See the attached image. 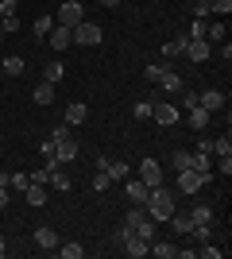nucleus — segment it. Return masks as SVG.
<instances>
[{
	"label": "nucleus",
	"instance_id": "f257e3e1",
	"mask_svg": "<svg viewBox=\"0 0 232 259\" xmlns=\"http://www.w3.org/2000/svg\"><path fill=\"white\" fill-rule=\"evenodd\" d=\"M147 217H151L155 225H163V221H170L174 217V194L166 190V186H151V194H147Z\"/></svg>",
	"mask_w": 232,
	"mask_h": 259
},
{
	"label": "nucleus",
	"instance_id": "f03ea898",
	"mask_svg": "<svg viewBox=\"0 0 232 259\" xmlns=\"http://www.w3.org/2000/svg\"><path fill=\"white\" fill-rule=\"evenodd\" d=\"M51 140H55V155H58V162H62V166L77 159V140L70 136L66 124H62V128H55V136H51Z\"/></svg>",
	"mask_w": 232,
	"mask_h": 259
},
{
	"label": "nucleus",
	"instance_id": "7ed1b4c3",
	"mask_svg": "<svg viewBox=\"0 0 232 259\" xmlns=\"http://www.w3.org/2000/svg\"><path fill=\"white\" fill-rule=\"evenodd\" d=\"M70 35H74V43H81V47H101V39H105L101 23H89V20H81L77 27H70Z\"/></svg>",
	"mask_w": 232,
	"mask_h": 259
},
{
	"label": "nucleus",
	"instance_id": "20e7f679",
	"mask_svg": "<svg viewBox=\"0 0 232 259\" xmlns=\"http://www.w3.org/2000/svg\"><path fill=\"white\" fill-rule=\"evenodd\" d=\"M81 20H85V8H81L77 0H62V8H58V16H55L58 27H77Z\"/></svg>",
	"mask_w": 232,
	"mask_h": 259
},
{
	"label": "nucleus",
	"instance_id": "39448f33",
	"mask_svg": "<svg viewBox=\"0 0 232 259\" xmlns=\"http://www.w3.org/2000/svg\"><path fill=\"white\" fill-rule=\"evenodd\" d=\"M205 182H209V178L198 174L194 166H190V170H178V190H182V194H198V190H205Z\"/></svg>",
	"mask_w": 232,
	"mask_h": 259
},
{
	"label": "nucleus",
	"instance_id": "423d86ee",
	"mask_svg": "<svg viewBox=\"0 0 232 259\" xmlns=\"http://www.w3.org/2000/svg\"><path fill=\"white\" fill-rule=\"evenodd\" d=\"M124 194H128V201H132V205H147V194H151V186L128 174V178H124Z\"/></svg>",
	"mask_w": 232,
	"mask_h": 259
},
{
	"label": "nucleus",
	"instance_id": "0eeeda50",
	"mask_svg": "<svg viewBox=\"0 0 232 259\" xmlns=\"http://www.w3.org/2000/svg\"><path fill=\"white\" fill-rule=\"evenodd\" d=\"M97 170H105V174L112 178V182H124V178L132 174V170H128V162H120V159H109V155H101V159H97Z\"/></svg>",
	"mask_w": 232,
	"mask_h": 259
},
{
	"label": "nucleus",
	"instance_id": "6e6552de",
	"mask_svg": "<svg viewBox=\"0 0 232 259\" xmlns=\"http://www.w3.org/2000/svg\"><path fill=\"white\" fill-rule=\"evenodd\" d=\"M213 47L205 43V39H186V54L182 58H190V62H209Z\"/></svg>",
	"mask_w": 232,
	"mask_h": 259
},
{
	"label": "nucleus",
	"instance_id": "1a4fd4ad",
	"mask_svg": "<svg viewBox=\"0 0 232 259\" xmlns=\"http://www.w3.org/2000/svg\"><path fill=\"white\" fill-rule=\"evenodd\" d=\"M151 120L163 124V128H170V124H178V108L166 105V101H159V105H151Z\"/></svg>",
	"mask_w": 232,
	"mask_h": 259
},
{
	"label": "nucleus",
	"instance_id": "9d476101",
	"mask_svg": "<svg viewBox=\"0 0 232 259\" xmlns=\"http://www.w3.org/2000/svg\"><path fill=\"white\" fill-rule=\"evenodd\" d=\"M140 182H147V186H163V166L155 159H144L140 162Z\"/></svg>",
	"mask_w": 232,
	"mask_h": 259
},
{
	"label": "nucleus",
	"instance_id": "9b49d317",
	"mask_svg": "<svg viewBox=\"0 0 232 259\" xmlns=\"http://www.w3.org/2000/svg\"><path fill=\"white\" fill-rule=\"evenodd\" d=\"M155 85H163L166 93H178V89H182V77L170 70V62H163V70H159V81H155Z\"/></svg>",
	"mask_w": 232,
	"mask_h": 259
},
{
	"label": "nucleus",
	"instance_id": "f8f14e48",
	"mask_svg": "<svg viewBox=\"0 0 232 259\" xmlns=\"http://www.w3.org/2000/svg\"><path fill=\"white\" fill-rule=\"evenodd\" d=\"M198 105L205 112H217V108H224V93L221 89H205V93H198Z\"/></svg>",
	"mask_w": 232,
	"mask_h": 259
},
{
	"label": "nucleus",
	"instance_id": "ddd939ff",
	"mask_svg": "<svg viewBox=\"0 0 232 259\" xmlns=\"http://www.w3.org/2000/svg\"><path fill=\"white\" fill-rule=\"evenodd\" d=\"M124 251H128V255H132V259H144L147 251H151V244H147L144 236H135V232H132V236L124 240Z\"/></svg>",
	"mask_w": 232,
	"mask_h": 259
},
{
	"label": "nucleus",
	"instance_id": "4468645a",
	"mask_svg": "<svg viewBox=\"0 0 232 259\" xmlns=\"http://www.w3.org/2000/svg\"><path fill=\"white\" fill-rule=\"evenodd\" d=\"M47 39H51V51H66V47L74 43V35H70V27H58V23H55V31L47 35Z\"/></svg>",
	"mask_w": 232,
	"mask_h": 259
},
{
	"label": "nucleus",
	"instance_id": "2eb2a0df",
	"mask_svg": "<svg viewBox=\"0 0 232 259\" xmlns=\"http://www.w3.org/2000/svg\"><path fill=\"white\" fill-rule=\"evenodd\" d=\"M23 197H27V205L43 209V205H47V186H39V182H27V190H23Z\"/></svg>",
	"mask_w": 232,
	"mask_h": 259
},
{
	"label": "nucleus",
	"instance_id": "dca6fc26",
	"mask_svg": "<svg viewBox=\"0 0 232 259\" xmlns=\"http://www.w3.org/2000/svg\"><path fill=\"white\" fill-rule=\"evenodd\" d=\"M147 255H155V259H174V255H178V248L170 244V240H159V236H155V240H151V251H147Z\"/></svg>",
	"mask_w": 232,
	"mask_h": 259
},
{
	"label": "nucleus",
	"instance_id": "f3484780",
	"mask_svg": "<svg viewBox=\"0 0 232 259\" xmlns=\"http://www.w3.org/2000/svg\"><path fill=\"white\" fill-rule=\"evenodd\" d=\"M31 97H35V105H51V101H55V85H51V81H39V85L31 89Z\"/></svg>",
	"mask_w": 232,
	"mask_h": 259
},
{
	"label": "nucleus",
	"instance_id": "a211bd4d",
	"mask_svg": "<svg viewBox=\"0 0 232 259\" xmlns=\"http://www.w3.org/2000/svg\"><path fill=\"white\" fill-rule=\"evenodd\" d=\"M205 43H209V47H221L224 43V20L205 23Z\"/></svg>",
	"mask_w": 232,
	"mask_h": 259
},
{
	"label": "nucleus",
	"instance_id": "6ab92c4d",
	"mask_svg": "<svg viewBox=\"0 0 232 259\" xmlns=\"http://www.w3.org/2000/svg\"><path fill=\"white\" fill-rule=\"evenodd\" d=\"M85 116H89V105H81V101L66 105V124H85Z\"/></svg>",
	"mask_w": 232,
	"mask_h": 259
},
{
	"label": "nucleus",
	"instance_id": "aec40b11",
	"mask_svg": "<svg viewBox=\"0 0 232 259\" xmlns=\"http://www.w3.org/2000/svg\"><path fill=\"white\" fill-rule=\"evenodd\" d=\"M132 232H135V236H144V240H147V244H151V240H155V236H159V225H155L151 217H144V221H140V225H135V228H132Z\"/></svg>",
	"mask_w": 232,
	"mask_h": 259
},
{
	"label": "nucleus",
	"instance_id": "412c9836",
	"mask_svg": "<svg viewBox=\"0 0 232 259\" xmlns=\"http://www.w3.org/2000/svg\"><path fill=\"white\" fill-rule=\"evenodd\" d=\"M35 244L39 248H58V232L55 228H35Z\"/></svg>",
	"mask_w": 232,
	"mask_h": 259
},
{
	"label": "nucleus",
	"instance_id": "4be33fe9",
	"mask_svg": "<svg viewBox=\"0 0 232 259\" xmlns=\"http://www.w3.org/2000/svg\"><path fill=\"white\" fill-rule=\"evenodd\" d=\"M182 54H186V35H178L163 47V58H182Z\"/></svg>",
	"mask_w": 232,
	"mask_h": 259
},
{
	"label": "nucleus",
	"instance_id": "5701e85b",
	"mask_svg": "<svg viewBox=\"0 0 232 259\" xmlns=\"http://www.w3.org/2000/svg\"><path fill=\"white\" fill-rule=\"evenodd\" d=\"M170 225H174V232H182V236H190V232H194V217L190 213H182V217H170Z\"/></svg>",
	"mask_w": 232,
	"mask_h": 259
},
{
	"label": "nucleus",
	"instance_id": "b1692460",
	"mask_svg": "<svg viewBox=\"0 0 232 259\" xmlns=\"http://www.w3.org/2000/svg\"><path fill=\"white\" fill-rule=\"evenodd\" d=\"M47 186H55V190H70V174L62 170V166H55V170H51V178H47Z\"/></svg>",
	"mask_w": 232,
	"mask_h": 259
},
{
	"label": "nucleus",
	"instance_id": "393cba45",
	"mask_svg": "<svg viewBox=\"0 0 232 259\" xmlns=\"http://www.w3.org/2000/svg\"><path fill=\"white\" fill-rule=\"evenodd\" d=\"M43 81L58 85V81H62V62H47V66H43Z\"/></svg>",
	"mask_w": 232,
	"mask_h": 259
},
{
	"label": "nucleus",
	"instance_id": "a878e982",
	"mask_svg": "<svg viewBox=\"0 0 232 259\" xmlns=\"http://www.w3.org/2000/svg\"><path fill=\"white\" fill-rule=\"evenodd\" d=\"M194 170H198V174H205V178H213V162H209V155L194 151Z\"/></svg>",
	"mask_w": 232,
	"mask_h": 259
},
{
	"label": "nucleus",
	"instance_id": "bb28decb",
	"mask_svg": "<svg viewBox=\"0 0 232 259\" xmlns=\"http://www.w3.org/2000/svg\"><path fill=\"white\" fill-rule=\"evenodd\" d=\"M190 236L198 240V244H209V240H213V221H205V225H194V232H190Z\"/></svg>",
	"mask_w": 232,
	"mask_h": 259
},
{
	"label": "nucleus",
	"instance_id": "cd10ccee",
	"mask_svg": "<svg viewBox=\"0 0 232 259\" xmlns=\"http://www.w3.org/2000/svg\"><path fill=\"white\" fill-rule=\"evenodd\" d=\"M170 166H174V170H190V166H194V151H174Z\"/></svg>",
	"mask_w": 232,
	"mask_h": 259
},
{
	"label": "nucleus",
	"instance_id": "c85d7f7f",
	"mask_svg": "<svg viewBox=\"0 0 232 259\" xmlns=\"http://www.w3.org/2000/svg\"><path fill=\"white\" fill-rule=\"evenodd\" d=\"M58 255H62V259H81V255H85V248H81V244H58Z\"/></svg>",
	"mask_w": 232,
	"mask_h": 259
},
{
	"label": "nucleus",
	"instance_id": "c756f323",
	"mask_svg": "<svg viewBox=\"0 0 232 259\" xmlns=\"http://www.w3.org/2000/svg\"><path fill=\"white\" fill-rule=\"evenodd\" d=\"M0 66H4V74H8V77H20L23 74V58H4Z\"/></svg>",
	"mask_w": 232,
	"mask_h": 259
},
{
	"label": "nucleus",
	"instance_id": "7c9ffc66",
	"mask_svg": "<svg viewBox=\"0 0 232 259\" xmlns=\"http://www.w3.org/2000/svg\"><path fill=\"white\" fill-rule=\"evenodd\" d=\"M190 120H194V128H205V124H209V112H205L201 105H194L190 108Z\"/></svg>",
	"mask_w": 232,
	"mask_h": 259
},
{
	"label": "nucleus",
	"instance_id": "2f4dec72",
	"mask_svg": "<svg viewBox=\"0 0 232 259\" xmlns=\"http://www.w3.org/2000/svg\"><path fill=\"white\" fill-rule=\"evenodd\" d=\"M190 217H194V225H205V221H213V209L209 205H198V209H190Z\"/></svg>",
	"mask_w": 232,
	"mask_h": 259
},
{
	"label": "nucleus",
	"instance_id": "473e14b6",
	"mask_svg": "<svg viewBox=\"0 0 232 259\" xmlns=\"http://www.w3.org/2000/svg\"><path fill=\"white\" fill-rule=\"evenodd\" d=\"M213 151H217V155H232V136H228V132H224L221 140H213Z\"/></svg>",
	"mask_w": 232,
	"mask_h": 259
},
{
	"label": "nucleus",
	"instance_id": "72a5a7b5",
	"mask_svg": "<svg viewBox=\"0 0 232 259\" xmlns=\"http://www.w3.org/2000/svg\"><path fill=\"white\" fill-rule=\"evenodd\" d=\"M35 31H39V35H51V31H55V16H39V20H35Z\"/></svg>",
	"mask_w": 232,
	"mask_h": 259
},
{
	"label": "nucleus",
	"instance_id": "f704fd0d",
	"mask_svg": "<svg viewBox=\"0 0 232 259\" xmlns=\"http://www.w3.org/2000/svg\"><path fill=\"white\" fill-rule=\"evenodd\" d=\"M198 255H205V259H224V248H213V240H209V244H201V248H198Z\"/></svg>",
	"mask_w": 232,
	"mask_h": 259
},
{
	"label": "nucleus",
	"instance_id": "c9c22d12",
	"mask_svg": "<svg viewBox=\"0 0 232 259\" xmlns=\"http://www.w3.org/2000/svg\"><path fill=\"white\" fill-rule=\"evenodd\" d=\"M209 12H217V16L224 20V16L232 12V0H209Z\"/></svg>",
	"mask_w": 232,
	"mask_h": 259
},
{
	"label": "nucleus",
	"instance_id": "e433bc0d",
	"mask_svg": "<svg viewBox=\"0 0 232 259\" xmlns=\"http://www.w3.org/2000/svg\"><path fill=\"white\" fill-rule=\"evenodd\" d=\"M0 31H4V35L20 31V20H16V16H0Z\"/></svg>",
	"mask_w": 232,
	"mask_h": 259
},
{
	"label": "nucleus",
	"instance_id": "4c0bfd02",
	"mask_svg": "<svg viewBox=\"0 0 232 259\" xmlns=\"http://www.w3.org/2000/svg\"><path fill=\"white\" fill-rule=\"evenodd\" d=\"M109 186H112V178H109L105 170H97V178H93V190H97V194H105Z\"/></svg>",
	"mask_w": 232,
	"mask_h": 259
},
{
	"label": "nucleus",
	"instance_id": "58836bf2",
	"mask_svg": "<svg viewBox=\"0 0 232 259\" xmlns=\"http://www.w3.org/2000/svg\"><path fill=\"white\" fill-rule=\"evenodd\" d=\"M209 16V0H194V20H205Z\"/></svg>",
	"mask_w": 232,
	"mask_h": 259
},
{
	"label": "nucleus",
	"instance_id": "ea45409f",
	"mask_svg": "<svg viewBox=\"0 0 232 259\" xmlns=\"http://www.w3.org/2000/svg\"><path fill=\"white\" fill-rule=\"evenodd\" d=\"M27 182H31V178H27V174H12V182H8V190H27Z\"/></svg>",
	"mask_w": 232,
	"mask_h": 259
},
{
	"label": "nucleus",
	"instance_id": "a19ab883",
	"mask_svg": "<svg viewBox=\"0 0 232 259\" xmlns=\"http://www.w3.org/2000/svg\"><path fill=\"white\" fill-rule=\"evenodd\" d=\"M135 120H151V101H140V105H135Z\"/></svg>",
	"mask_w": 232,
	"mask_h": 259
},
{
	"label": "nucleus",
	"instance_id": "79ce46f5",
	"mask_svg": "<svg viewBox=\"0 0 232 259\" xmlns=\"http://www.w3.org/2000/svg\"><path fill=\"white\" fill-rule=\"evenodd\" d=\"M217 174H221V178H228V174H232V159H228V155H221V162H217Z\"/></svg>",
	"mask_w": 232,
	"mask_h": 259
},
{
	"label": "nucleus",
	"instance_id": "37998d69",
	"mask_svg": "<svg viewBox=\"0 0 232 259\" xmlns=\"http://www.w3.org/2000/svg\"><path fill=\"white\" fill-rule=\"evenodd\" d=\"M128 236H132V232H128V225L116 228V232H112V244H116V248H124V240H128Z\"/></svg>",
	"mask_w": 232,
	"mask_h": 259
},
{
	"label": "nucleus",
	"instance_id": "c03bdc74",
	"mask_svg": "<svg viewBox=\"0 0 232 259\" xmlns=\"http://www.w3.org/2000/svg\"><path fill=\"white\" fill-rule=\"evenodd\" d=\"M186 39H205V23H201V20H194V27H190V35H186Z\"/></svg>",
	"mask_w": 232,
	"mask_h": 259
},
{
	"label": "nucleus",
	"instance_id": "a18cd8bd",
	"mask_svg": "<svg viewBox=\"0 0 232 259\" xmlns=\"http://www.w3.org/2000/svg\"><path fill=\"white\" fill-rule=\"evenodd\" d=\"M27 178H31V182H39V186H47V178H51V170H43V166H39V170H31V174H27Z\"/></svg>",
	"mask_w": 232,
	"mask_h": 259
},
{
	"label": "nucleus",
	"instance_id": "49530a36",
	"mask_svg": "<svg viewBox=\"0 0 232 259\" xmlns=\"http://www.w3.org/2000/svg\"><path fill=\"white\" fill-rule=\"evenodd\" d=\"M0 16H16V0H0Z\"/></svg>",
	"mask_w": 232,
	"mask_h": 259
},
{
	"label": "nucleus",
	"instance_id": "de8ad7c7",
	"mask_svg": "<svg viewBox=\"0 0 232 259\" xmlns=\"http://www.w3.org/2000/svg\"><path fill=\"white\" fill-rule=\"evenodd\" d=\"M43 155H55V140H43V143H39V159H43Z\"/></svg>",
	"mask_w": 232,
	"mask_h": 259
},
{
	"label": "nucleus",
	"instance_id": "09e8293b",
	"mask_svg": "<svg viewBox=\"0 0 232 259\" xmlns=\"http://www.w3.org/2000/svg\"><path fill=\"white\" fill-rule=\"evenodd\" d=\"M174 259H198V248H178Z\"/></svg>",
	"mask_w": 232,
	"mask_h": 259
},
{
	"label": "nucleus",
	"instance_id": "8fccbe9b",
	"mask_svg": "<svg viewBox=\"0 0 232 259\" xmlns=\"http://www.w3.org/2000/svg\"><path fill=\"white\" fill-rule=\"evenodd\" d=\"M159 70H163V66H147L144 77H147V81H159Z\"/></svg>",
	"mask_w": 232,
	"mask_h": 259
},
{
	"label": "nucleus",
	"instance_id": "3c124183",
	"mask_svg": "<svg viewBox=\"0 0 232 259\" xmlns=\"http://www.w3.org/2000/svg\"><path fill=\"white\" fill-rule=\"evenodd\" d=\"M198 151H201V155H213V140H205V136H201V143H198Z\"/></svg>",
	"mask_w": 232,
	"mask_h": 259
},
{
	"label": "nucleus",
	"instance_id": "603ef678",
	"mask_svg": "<svg viewBox=\"0 0 232 259\" xmlns=\"http://www.w3.org/2000/svg\"><path fill=\"white\" fill-rule=\"evenodd\" d=\"M0 209H8V186H0Z\"/></svg>",
	"mask_w": 232,
	"mask_h": 259
},
{
	"label": "nucleus",
	"instance_id": "864d4df0",
	"mask_svg": "<svg viewBox=\"0 0 232 259\" xmlns=\"http://www.w3.org/2000/svg\"><path fill=\"white\" fill-rule=\"evenodd\" d=\"M101 4H105V8H116V4H124V0H101Z\"/></svg>",
	"mask_w": 232,
	"mask_h": 259
},
{
	"label": "nucleus",
	"instance_id": "5fc2aeb1",
	"mask_svg": "<svg viewBox=\"0 0 232 259\" xmlns=\"http://www.w3.org/2000/svg\"><path fill=\"white\" fill-rule=\"evenodd\" d=\"M4 255H8V244H4V236H0V259H4Z\"/></svg>",
	"mask_w": 232,
	"mask_h": 259
},
{
	"label": "nucleus",
	"instance_id": "6e6d98bb",
	"mask_svg": "<svg viewBox=\"0 0 232 259\" xmlns=\"http://www.w3.org/2000/svg\"><path fill=\"white\" fill-rule=\"evenodd\" d=\"M12 182V178H8V174H4V170H0V186H8Z\"/></svg>",
	"mask_w": 232,
	"mask_h": 259
},
{
	"label": "nucleus",
	"instance_id": "4d7b16f0",
	"mask_svg": "<svg viewBox=\"0 0 232 259\" xmlns=\"http://www.w3.org/2000/svg\"><path fill=\"white\" fill-rule=\"evenodd\" d=\"M0 62H4V54H0Z\"/></svg>",
	"mask_w": 232,
	"mask_h": 259
},
{
	"label": "nucleus",
	"instance_id": "13d9d810",
	"mask_svg": "<svg viewBox=\"0 0 232 259\" xmlns=\"http://www.w3.org/2000/svg\"><path fill=\"white\" fill-rule=\"evenodd\" d=\"M0 39H4V31H0Z\"/></svg>",
	"mask_w": 232,
	"mask_h": 259
}]
</instances>
